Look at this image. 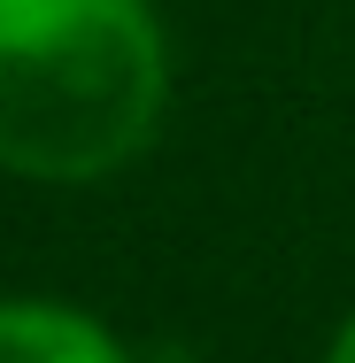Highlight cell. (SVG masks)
Segmentation results:
<instances>
[{
  "label": "cell",
  "instance_id": "cell-1",
  "mask_svg": "<svg viewBox=\"0 0 355 363\" xmlns=\"http://www.w3.org/2000/svg\"><path fill=\"white\" fill-rule=\"evenodd\" d=\"M170 101L147 0H0V170L85 186L124 170Z\"/></svg>",
  "mask_w": 355,
  "mask_h": 363
},
{
  "label": "cell",
  "instance_id": "cell-2",
  "mask_svg": "<svg viewBox=\"0 0 355 363\" xmlns=\"http://www.w3.org/2000/svg\"><path fill=\"white\" fill-rule=\"evenodd\" d=\"M0 363H132L85 309L62 301H0Z\"/></svg>",
  "mask_w": 355,
  "mask_h": 363
},
{
  "label": "cell",
  "instance_id": "cell-3",
  "mask_svg": "<svg viewBox=\"0 0 355 363\" xmlns=\"http://www.w3.org/2000/svg\"><path fill=\"white\" fill-rule=\"evenodd\" d=\"M332 363H355V317L340 325V340H332Z\"/></svg>",
  "mask_w": 355,
  "mask_h": 363
}]
</instances>
